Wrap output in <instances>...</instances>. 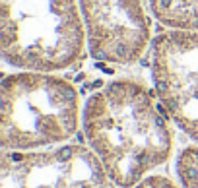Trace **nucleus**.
Wrapping results in <instances>:
<instances>
[{
	"mask_svg": "<svg viewBox=\"0 0 198 188\" xmlns=\"http://www.w3.org/2000/svg\"><path fill=\"white\" fill-rule=\"evenodd\" d=\"M78 87L55 72L14 70L0 85V147L31 151L68 144L82 130Z\"/></svg>",
	"mask_w": 198,
	"mask_h": 188,
	"instance_id": "2",
	"label": "nucleus"
},
{
	"mask_svg": "<svg viewBox=\"0 0 198 188\" xmlns=\"http://www.w3.org/2000/svg\"><path fill=\"white\" fill-rule=\"evenodd\" d=\"M134 188H184L183 184L179 182V179H171L169 174H163V173H153L150 177L138 182Z\"/></svg>",
	"mask_w": 198,
	"mask_h": 188,
	"instance_id": "9",
	"label": "nucleus"
},
{
	"mask_svg": "<svg viewBox=\"0 0 198 188\" xmlns=\"http://www.w3.org/2000/svg\"><path fill=\"white\" fill-rule=\"evenodd\" d=\"M148 8L165 29L198 33V0H148Z\"/></svg>",
	"mask_w": 198,
	"mask_h": 188,
	"instance_id": "7",
	"label": "nucleus"
},
{
	"mask_svg": "<svg viewBox=\"0 0 198 188\" xmlns=\"http://www.w3.org/2000/svg\"><path fill=\"white\" fill-rule=\"evenodd\" d=\"M82 134L117 188H134L175 155V124L134 78L107 81L84 101Z\"/></svg>",
	"mask_w": 198,
	"mask_h": 188,
	"instance_id": "1",
	"label": "nucleus"
},
{
	"mask_svg": "<svg viewBox=\"0 0 198 188\" xmlns=\"http://www.w3.org/2000/svg\"><path fill=\"white\" fill-rule=\"evenodd\" d=\"M86 49L78 0H0V54L6 66L58 74L78 64Z\"/></svg>",
	"mask_w": 198,
	"mask_h": 188,
	"instance_id": "3",
	"label": "nucleus"
},
{
	"mask_svg": "<svg viewBox=\"0 0 198 188\" xmlns=\"http://www.w3.org/2000/svg\"><path fill=\"white\" fill-rule=\"evenodd\" d=\"M88 51L105 64H136L152 45L148 0H78Z\"/></svg>",
	"mask_w": 198,
	"mask_h": 188,
	"instance_id": "6",
	"label": "nucleus"
},
{
	"mask_svg": "<svg viewBox=\"0 0 198 188\" xmlns=\"http://www.w3.org/2000/svg\"><path fill=\"white\" fill-rule=\"evenodd\" d=\"M150 76L171 122L198 147V33L157 35L150 45Z\"/></svg>",
	"mask_w": 198,
	"mask_h": 188,
	"instance_id": "4",
	"label": "nucleus"
},
{
	"mask_svg": "<svg viewBox=\"0 0 198 188\" xmlns=\"http://www.w3.org/2000/svg\"><path fill=\"white\" fill-rule=\"evenodd\" d=\"M0 188H117L88 144L0 155Z\"/></svg>",
	"mask_w": 198,
	"mask_h": 188,
	"instance_id": "5",
	"label": "nucleus"
},
{
	"mask_svg": "<svg viewBox=\"0 0 198 188\" xmlns=\"http://www.w3.org/2000/svg\"><path fill=\"white\" fill-rule=\"evenodd\" d=\"M175 177L184 188H198V147L186 146L175 157Z\"/></svg>",
	"mask_w": 198,
	"mask_h": 188,
	"instance_id": "8",
	"label": "nucleus"
}]
</instances>
